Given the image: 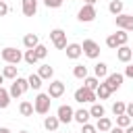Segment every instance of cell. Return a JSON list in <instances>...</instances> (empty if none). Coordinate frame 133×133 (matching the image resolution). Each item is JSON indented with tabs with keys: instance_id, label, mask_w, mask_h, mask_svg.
Masks as SVG:
<instances>
[{
	"instance_id": "cell-1",
	"label": "cell",
	"mask_w": 133,
	"mask_h": 133,
	"mask_svg": "<svg viewBox=\"0 0 133 133\" xmlns=\"http://www.w3.org/2000/svg\"><path fill=\"white\" fill-rule=\"evenodd\" d=\"M0 56H2V60H4L6 64H19V62L23 60V52L17 50V48H12V46L2 48V50H0Z\"/></svg>"
},
{
	"instance_id": "cell-2",
	"label": "cell",
	"mask_w": 133,
	"mask_h": 133,
	"mask_svg": "<svg viewBox=\"0 0 133 133\" xmlns=\"http://www.w3.org/2000/svg\"><path fill=\"white\" fill-rule=\"evenodd\" d=\"M27 89H31V87H29V81H27L25 77H17V79L10 83L8 94H10V98H19V96H23Z\"/></svg>"
},
{
	"instance_id": "cell-3",
	"label": "cell",
	"mask_w": 133,
	"mask_h": 133,
	"mask_svg": "<svg viewBox=\"0 0 133 133\" xmlns=\"http://www.w3.org/2000/svg\"><path fill=\"white\" fill-rule=\"evenodd\" d=\"M50 104H52V98L48 94H37L35 100H33V108L37 114H48L50 112Z\"/></svg>"
},
{
	"instance_id": "cell-4",
	"label": "cell",
	"mask_w": 133,
	"mask_h": 133,
	"mask_svg": "<svg viewBox=\"0 0 133 133\" xmlns=\"http://www.w3.org/2000/svg\"><path fill=\"white\" fill-rule=\"evenodd\" d=\"M96 100H98L96 91H91V89H87V87L75 89V102H79V104H94Z\"/></svg>"
},
{
	"instance_id": "cell-5",
	"label": "cell",
	"mask_w": 133,
	"mask_h": 133,
	"mask_svg": "<svg viewBox=\"0 0 133 133\" xmlns=\"http://www.w3.org/2000/svg\"><path fill=\"white\" fill-rule=\"evenodd\" d=\"M50 39H52V44L56 46V50H66V33H64V29H60V27H56V29H52L50 31Z\"/></svg>"
},
{
	"instance_id": "cell-6",
	"label": "cell",
	"mask_w": 133,
	"mask_h": 133,
	"mask_svg": "<svg viewBox=\"0 0 133 133\" xmlns=\"http://www.w3.org/2000/svg\"><path fill=\"white\" fill-rule=\"evenodd\" d=\"M96 17H98V12H96V6L94 4H83L79 8V12H77V19L81 23H91Z\"/></svg>"
},
{
	"instance_id": "cell-7",
	"label": "cell",
	"mask_w": 133,
	"mask_h": 133,
	"mask_svg": "<svg viewBox=\"0 0 133 133\" xmlns=\"http://www.w3.org/2000/svg\"><path fill=\"white\" fill-rule=\"evenodd\" d=\"M81 48H83V54H85L87 58H91V60H96V58L100 56V46H98V42H94V39H83Z\"/></svg>"
},
{
	"instance_id": "cell-8",
	"label": "cell",
	"mask_w": 133,
	"mask_h": 133,
	"mask_svg": "<svg viewBox=\"0 0 133 133\" xmlns=\"http://www.w3.org/2000/svg\"><path fill=\"white\" fill-rule=\"evenodd\" d=\"M123 81H125V75L123 73H108V77L104 79V83H106V87L110 91H116L123 85Z\"/></svg>"
},
{
	"instance_id": "cell-9",
	"label": "cell",
	"mask_w": 133,
	"mask_h": 133,
	"mask_svg": "<svg viewBox=\"0 0 133 133\" xmlns=\"http://www.w3.org/2000/svg\"><path fill=\"white\" fill-rule=\"evenodd\" d=\"M64 89H66L64 81H58V79H54V81H50V85H48V96H50L52 100H56V98H62Z\"/></svg>"
},
{
	"instance_id": "cell-10",
	"label": "cell",
	"mask_w": 133,
	"mask_h": 133,
	"mask_svg": "<svg viewBox=\"0 0 133 133\" xmlns=\"http://www.w3.org/2000/svg\"><path fill=\"white\" fill-rule=\"evenodd\" d=\"M56 116H58V121L60 123H71L73 118H75V110L69 106V104H62V106H58V110H56Z\"/></svg>"
},
{
	"instance_id": "cell-11",
	"label": "cell",
	"mask_w": 133,
	"mask_h": 133,
	"mask_svg": "<svg viewBox=\"0 0 133 133\" xmlns=\"http://www.w3.org/2000/svg\"><path fill=\"white\" fill-rule=\"evenodd\" d=\"M114 23H116V27L118 29H123V31H133V15H118V17H114Z\"/></svg>"
},
{
	"instance_id": "cell-12",
	"label": "cell",
	"mask_w": 133,
	"mask_h": 133,
	"mask_svg": "<svg viewBox=\"0 0 133 133\" xmlns=\"http://www.w3.org/2000/svg\"><path fill=\"white\" fill-rule=\"evenodd\" d=\"M21 10L25 17H33L37 12V0H21Z\"/></svg>"
},
{
	"instance_id": "cell-13",
	"label": "cell",
	"mask_w": 133,
	"mask_h": 133,
	"mask_svg": "<svg viewBox=\"0 0 133 133\" xmlns=\"http://www.w3.org/2000/svg\"><path fill=\"white\" fill-rule=\"evenodd\" d=\"M64 52H66V58H71V60H77V58L83 54V48H81V44H69Z\"/></svg>"
},
{
	"instance_id": "cell-14",
	"label": "cell",
	"mask_w": 133,
	"mask_h": 133,
	"mask_svg": "<svg viewBox=\"0 0 133 133\" xmlns=\"http://www.w3.org/2000/svg\"><path fill=\"white\" fill-rule=\"evenodd\" d=\"M23 46H25L27 50H35V48L39 46V37H37L35 33H27V35L23 37Z\"/></svg>"
},
{
	"instance_id": "cell-15",
	"label": "cell",
	"mask_w": 133,
	"mask_h": 133,
	"mask_svg": "<svg viewBox=\"0 0 133 133\" xmlns=\"http://www.w3.org/2000/svg\"><path fill=\"white\" fill-rule=\"evenodd\" d=\"M116 58H118L121 62H129V60L133 58V50H131L129 46H121V48L116 50Z\"/></svg>"
},
{
	"instance_id": "cell-16",
	"label": "cell",
	"mask_w": 133,
	"mask_h": 133,
	"mask_svg": "<svg viewBox=\"0 0 133 133\" xmlns=\"http://www.w3.org/2000/svg\"><path fill=\"white\" fill-rule=\"evenodd\" d=\"M112 127H114V125H112V121H110L108 116H102V118H98V123H96L98 133H108Z\"/></svg>"
},
{
	"instance_id": "cell-17",
	"label": "cell",
	"mask_w": 133,
	"mask_h": 133,
	"mask_svg": "<svg viewBox=\"0 0 133 133\" xmlns=\"http://www.w3.org/2000/svg\"><path fill=\"white\" fill-rule=\"evenodd\" d=\"M37 75H39L44 81H52V77H54V69H52L50 64H39Z\"/></svg>"
},
{
	"instance_id": "cell-18",
	"label": "cell",
	"mask_w": 133,
	"mask_h": 133,
	"mask_svg": "<svg viewBox=\"0 0 133 133\" xmlns=\"http://www.w3.org/2000/svg\"><path fill=\"white\" fill-rule=\"evenodd\" d=\"M58 127H60V121H58V116H46L44 118V129L46 131H58Z\"/></svg>"
},
{
	"instance_id": "cell-19",
	"label": "cell",
	"mask_w": 133,
	"mask_h": 133,
	"mask_svg": "<svg viewBox=\"0 0 133 133\" xmlns=\"http://www.w3.org/2000/svg\"><path fill=\"white\" fill-rule=\"evenodd\" d=\"M94 75L98 77V79H106L108 77V64L106 62H96V66H94Z\"/></svg>"
},
{
	"instance_id": "cell-20",
	"label": "cell",
	"mask_w": 133,
	"mask_h": 133,
	"mask_svg": "<svg viewBox=\"0 0 133 133\" xmlns=\"http://www.w3.org/2000/svg\"><path fill=\"white\" fill-rule=\"evenodd\" d=\"M2 77L15 81V79L19 77V73H17V64H6V66H2Z\"/></svg>"
},
{
	"instance_id": "cell-21",
	"label": "cell",
	"mask_w": 133,
	"mask_h": 133,
	"mask_svg": "<svg viewBox=\"0 0 133 133\" xmlns=\"http://www.w3.org/2000/svg\"><path fill=\"white\" fill-rule=\"evenodd\" d=\"M89 110H85V108H79V110H75V123H79V125H85V123H89Z\"/></svg>"
},
{
	"instance_id": "cell-22",
	"label": "cell",
	"mask_w": 133,
	"mask_h": 133,
	"mask_svg": "<svg viewBox=\"0 0 133 133\" xmlns=\"http://www.w3.org/2000/svg\"><path fill=\"white\" fill-rule=\"evenodd\" d=\"M19 112H21V116H33L35 108H33V104H31V102L23 100V102L19 104Z\"/></svg>"
},
{
	"instance_id": "cell-23",
	"label": "cell",
	"mask_w": 133,
	"mask_h": 133,
	"mask_svg": "<svg viewBox=\"0 0 133 133\" xmlns=\"http://www.w3.org/2000/svg\"><path fill=\"white\" fill-rule=\"evenodd\" d=\"M123 8H125V4H123V0H110V4H108V10L114 15V17H118V15H123Z\"/></svg>"
},
{
	"instance_id": "cell-24",
	"label": "cell",
	"mask_w": 133,
	"mask_h": 133,
	"mask_svg": "<svg viewBox=\"0 0 133 133\" xmlns=\"http://www.w3.org/2000/svg\"><path fill=\"white\" fill-rule=\"evenodd\" d=\"M27 81H29V87H31V89H35V91L42 89V81H44V79H42L37 73H31V75L27 77Z\"/></svg>"
},
{
	"instance_id": "cell-25",
	"label": "cell",
	"mask_w": 133,
	"mask_h": 133,
	"mask_svg": "<svg viewBox=\"0 0 133 133\" xmlns=\"http://www.w3.org/2000/svg\"><path fill=\"white\" fill-rule=\"evenodd\" d=\"M98 85H100V79H98L96 75H94V77H89V75H87V77L83 79V87H87V89H91V91H96V89H98Z\"/></svg>"
},
{
	"instance_id": "cell-26",
	"label": "cell",
	"mask_w": 133,
	"mask_h": 133,
	"mask_svg": "<svg viewBox=\"0 0 133 133\" xmlns=\"http://www.w3.org/2000/svg\"><path fill=\"white\" fill-rule=\"evenodd\" d=\"M89 114H91L94 118H102V116L106 114V110H104V106H102V104L94 102V104H91V108H89Z\"/></svg>"
},
{
	"instance_id": "cell-27",
	"label": "cell",
	"mask_w": 133,
	"mask_h": 133,
	"mask_svg": "<svg viewBox=\"0 0 133 133\" xmlns=\"http://www.w3.org/2000/svg\"><path fill=\"white\" fill-rule=\"evenodd\" d=\"M10 94H8V89H4V87H0V110H4V108H8V104H10Z\"/></svg>"
},
{
	"instance_id": "cell-28",
	"label": "cell",
	"mask_w": 133,
	"mask_h": 133,
	"mask_svg": "<svg viewBox=\"0 0 133 133\" xmlns=\"http://www.w3.org/2000/svg\"><path fill=\"white\" fill-rule=\"evenodd\" d=\"M110 94H112V91L106 87V83H100V85H98V89H96L98 100H108V98H110Z\"/></svg>"
},
{
	"instance_id": "cell-29",
	"label": "cell",
	"mask_w": 133,
	"mask_h": 133,
	"mask_svg": "<svg viewBox=\"0 0 133 133\" xmlns=\"http://www.w3.org/2000/svg\"><path fill=\"white\" fill-rule=\"evenodd\" d=\"M23 60H25L27 64H31V66H33V64H37V60H39V58L35 56V50H25V54H23Z\"/></svg>"
},
{
	"instance_id": "cell-30",
	"label": "cell",
	"mask_w": 133,
	"mask_h": 133,
	"mask_svg": "<svg viewBox=\"0 0 133 133\" xmlns=\"http://www.w3.org/2000/svg\"><path fill=\"white\" fill-rule=\"evenodd\" d=\"M73 75H75L77 79H85V77H87V66H85V64H75V66H73Z\"/></svg>"
},
{
	"instance_id": "cell-31",
	"label": "cell",
	"mask_w": 133,
	"mask_h": 133,
	"mask_svg": "<svg viewBox=\"0 0 133 133\" xmlns=\"http://www.w3.org/2000/svg\"><path fill=\"white\" fill-rule=\"evenodd\" d=\"M125 110H127V104H125V102L116 100V102L112 104V114H114V116H121V114H125Z\"/></svg>"
},
{
	"instance_id": "cell-32",
	"label": "cell",
	"mask_w": 133,
	"mask_h": 133,
	"mask_svg": "<svg viewBox=\"0 0 133 133\" xmlns=\"http://www.w3.org/2000/svg\"><path fill=\"white\" fill-rule=\"evenodd\" d=\"M131 116H127V114H121V116H116V127H121V129H127L129 125H131Z\"/></svg>"
},
{
	"instance_id": "cell-33",
	"label": "cell",
	"mask_w": 133,
	"mask_h": 133,
	"mask_svg": "<svg viewBox=\"0 0 133 133\" xmlns=\"http://www.w3.org/2000/svg\"><path fill=\"white\" fill-rule=\"evenodd\" d=\"M106 46H108L110 50H118V48H121V44H118V39H116L114 33H110V35L106 37Z\"/></svg>"
},
{
	"instance_id": "cell-34",
	"label": "cell",
	"mask_w": 133,
	"mask_h": 133,
	"mask_svg": "<svg viewBox=\"0 0 133 133\" xmlns=\"http://www.w3.org/2000/svg\"><path fill=\"white\" fill-rule=\"evenodd\" d=\"M114 35H116V39H118V44H121V46H127V42H129V33H127V31L118 29Z\"/></svg>"
},
{
	"instance_id": "cell-35",
	"label": "cell",
	"mask_w": 133,
	"mask_h": 133,
	"mask_svg": "<svg viewBox=\"0 0 133 133\" xmlns=\"http://www.w3.org/2000/svg\"><path fill=\"white\" fill-rule=\"evenodd\" d=\"M35 56H37V58H39V60H44V58H46V56H48V48H46V46H44V44H39V46H37V48H35Z\"/></svg>"
},
{
	"instance_id": "cell-36",
	"label": "cell",
	"mask_w": 133,
	"mask_h": 133,
	"mask_svg": "<svg viewBox=\"0 0 133 133\" xmlns=\"http://www.w3.org/2000/svg\"><path fill=\"white\" fill-rule=\"evenodd\" d=\"M81 133H98V129H96V125L85 123V125H81Z\"/></svg>"
},
{
	"instance_id": "cell-37",
	"label": "cell",
	"mask_w": 133,
	"mask_h": 133,
	"mask_svg": "<svg viewBox=\"0 0 133 133\" xmlns=\"http://www.w3.org/2000/svg\"><path fill=\"white\" fill-rule=\"evenodd\" d=\"M44 4L48 8H60L62 6V0H44Z\"/></svg>"
},
{
	"instance_id": "cell-38",
	"label": "cell",
	"mask_w": 133,
	"mask_h": 133,
	"mask_svg": "<svg viewBox=\"0 0 133 133\" xmlns=\"http://www.w3.org/2000/svg\"><path fill=\"white\" fill-rule=\"evenodd\" d=\"M8 4H6V0H0V17H6L8 15Z\"/></svg>"
},
{
	"instance_id": "cell-39",
	"label": "cell",
	"mask_w": 133,
	"mask_h": 133,
	"mask_svg": "<svg viewBox=\"0 0 133 133\" xmlns=\"http://www.w3.org/2000/svg\"><path fill=\"white\" fill-rule=\"evenodd\" d=\"M125 114L133 118V102H129V104H127V110H125Z\"/></svg>"
},
{
	"instance_id": "cell-40",
	"label": "cell",
	"mask_w": 133,
	"mask_h": 133,
	"mask_svg": "<svg viewBox=\"0 0 133 133\" xmlns=\"http://www.w3.org/2000/svg\"><path fill=\"white\" fill-rule=\"evenodd\" d=\"M123 75H125V77H131V79H133V64H129V66L125 69V73H123Z\"/></svg>"
},
{
	"instance_id": "cell-41",
	"label": "cell",
	"mask_w": 133,
	"mask_h": 133,
	"mask_svg": "<svg viewBox=\"0 0 133 133\" xmlns=\"http://www.w3.org/2000/svg\"><path fill=\"white\" fill-rule=\"evenodd\" d=\"M108 133H125V129H121V127H112Z\"/></svg>"
},
{
	"instance_id": "cell-42",
	"label": "cell",
	"mask_w": 133,
	"mask_h": 133,
	"mask_svg": "<svg viewBox=\"0 0 133 133\" xmlns=\"http://www.w3.org/2000/svg\"><path fill=\"white\" fill-rule=\"evenodd\" d=\"M0 133H10V129L8 127H0Z\"/></svg>"
},
{
	"instance_id": "cell-43",
	"label": "cell",
	"mask_w": 133,
	"mask_h": 133,
	"mask_svg": "<svg viewBox=\"0 0 133 133\" xmlns=\"http://www.w3.org/2000/svg\"><path fill=\"white\" fill-rule=\"evenodd\" d=\"M125 133H133V125H129V127L125 129Z\"/></svg>"
},
{
	"instance_id": "cell-44",
	"label": "cell",
	"mask_w": 133,
	"mask_h": 133,
	"mask_svg": "<svg viewBox=\"0 0 133 133\" xmlns=\"http://www.w3.org/2000/svg\"><path fill=\"white\" fill-rule=\"evenodd\" d=\"M98 0H85V4H96Z\"/></svg>"
},
{
	"instance_id": "cell-45",
	"label": "cell",
	"mask_w": 133,
	"mask_h": 133,
	"mask_svg": "<svg viewBox=\"0 0 133 133\" xmlns=\"http://www.w3.org/2000/svg\"><path fill=\"white\" fill-rule=\"evenodd\" d=\"M2 83H4V77H2V73H0V87H2Z\"/></svg>"
},
{
	"instance_id": "cell-46",
	"label": "cell",
	"mask_w": 133,
	"mask_h": 133,
	"mask_svg": "<svg viewBox=\"0 0 133 133\" xmlns=\"http://www.w3.org/2000/svg\"><path fill=\"white\" fill-rule=\"evenodd\" d=\"M19 133H29V131H19Z\"/></svg>"
}]
</instances>
